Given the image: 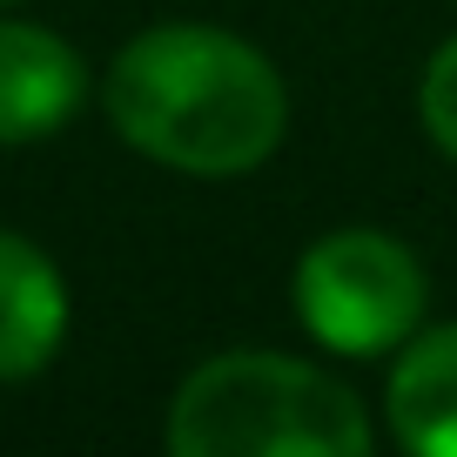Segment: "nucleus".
<instances>
[{
	"mask_svg": "<svg viewBox=\"0 0 457 457\" xmlns=\"http://www.w3.org/2000/svg\"><path fill=\"white\" fill-rule=\"evenodd\" d=\"M430 303V276L411 243L390 228H329L296 256L289 310L310 329V343L337 357H390L417 337Z\"/></svg>",
	"mask_w": 457,
	"mask_h": 457,
	"instance_id": "obj_3",
	"label": "nucleus"
},
{
	"mask_svg": "<svg viewBox=\"0 0 457 457\" xmlns=\"http://www.w3.org/2000/svg\"><path fill=\"white\" fill-rule=\"evenodd\" d=\"M87 101V61L41 21H0V148L61 135Z\"/></svg>",
	"mask_w": 457,
	"mask_h": 457,
	"instance_id": "obj_4",
	"label": "nucleus"
},
{
	"mask_svg": "<svg viewBox=\"0 0 457 457\" xmlns=\"http://www.w3.org/2000/svg\"><path fill=\"white\" fill-rule=\"evenodd\" d=\"M390 437L417 457H457V323L417 329L384 384Z\"/></svg>",
	"mask_w": 457,
	"mask_h": 457,
	"instance_id": "obj_6",
	"label": "nucleus"
},
{
	"mask_svg": "<svg viewBox=\"0 0 457 457\" xmlns=\"http://www.w3.org/2000/svg\"><path fill=\"white\" fill-rule=\"evenodd\" d=\"M68 337V283L54 256L14 228H0V384L41 377Z\"/></svg>",
	"mask_w": 457,
	"mask_h": 457,
	"instance_id": "obj_5",
	"label": "nucleus"
},
{
	"mask_svg": "<svg viewBox=\"0 0 457 457\" xmlns=\"http://www.w3.org/2000/svg\"><path fill=\"white\" fill-rule=\"evenodd\" d=\"M175 457H370V417L343 377L283 350H222L195 363L162 424Z\"/></svg>",
	"mask_w": 457,
	"mask_h": 457,
	"instance_id": "obj_2",
	"label": "nucleus"
},
{
	"mask_svg": "<svg viewBox=\"0 0 457 457\" xmlns=\"http://www.w3.org/2000/svg\"><path fill=\"white\" fill-rule=\"evenodd\" d=\"M108 129L175 175H249L289 135V87L256 41L209 21H155L101 74Z\"/></svg>",
	"mask_w": 457,
	"mask_h": 457,
	"instance_id": "obj_1",
	"label": "nucleus"
},
{
	"mask_svg": "<svg viewBox=\"0 0 457 457\" xmlns=\"http://www.w3.org/2000/svg\"><path fill=\"white\" fill-rule=\"evenodd\" d=\"M0 7H14V0H0Z\"/></svg>",
	"mask_w": 457,
	"mask_h": 457,
	"instance_id": "obj_8",
	"label": "nucleus"
},
{
	"mask_svg": "<svg viewBox=\"0 0 457 457\" xmlns=\"http://www.w3.org/2000/svg\"><path fill=\"white\" fill-rule=\"evenodd\" d=\"M417 121L437 142V155L457 162V34L424 61V81H417Z\"/></svg>",
	"mask_w": 457,
	"mask_h": 457,
	"instance_id": "obj_7",
	"label": "nucleus"
}]
</instances>
